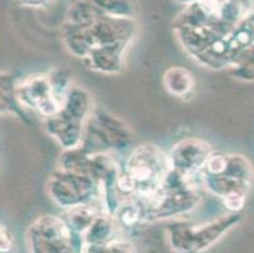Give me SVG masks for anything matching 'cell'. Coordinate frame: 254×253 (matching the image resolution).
Returning <instances> with one entry per match:
<instances>
[{
    "label": "cell",
    "mask_w": 254,
    "mask_h": 253,
    "mask_svg": "<svg viewBox=\"0 0 254 253\" xmlns=\"http://www.w3.org/2000/svg\"><path fill=\"white\" fill-rule=\"evenodd\" d=\"M137 32L134 19L103 15L91 24L64 27V43L76 57L87 59L90 53L104 48H128Z\"/></svg>",
    "instance_id": "cell-1"
},
{
    "label": "cell",
    "mask_w": 254,
    "mask_h": 253,
    "mask_svg": "<svg viewBox=\"0 0 254 253\" xmlns=\"http://www.w3.org/2000/svg\"><path fill=\"white\" fill-rule=\"evenodd\" d=\"M171 171L168 157L158 147L139 146L130 153L126 170L118 177V191L133 195L135 203L148 200L162 187Z\"/></svg>",
    "instance_id": "cell-2"
},
{
    "label": "cell",
    "mask_w": 254,
    "mask_h": 253,
    "mask_svg": "<svg viewBox=\"0 0 254 253\" xmlns=\"http://www.w3.org/2000/svg\"><path fill=\"white\" fill-rule=\"evenodd\" d=\"M90 95L78 87H71L61 109L52 117L45 118V128L66 150H73L82 143L84 123L91 114Z\"/></svg>",
    "instance_id": "cell-3"
},
{
    "label": "cell",
    "mask_w": 254,
    "mask_h": 253,
    "mask_svg": "<svg viewBox=\"0 0 254 253\" xmlns=\"http://www.w3.org/2000/svg\"><path fill=\"white\" fill-rule=\"evenodd\" d=\"M31 253H84V236L71 231L61 217H41L27 231Z\"/></svg>",
    "instance_id": "cell-4"
},
{
    "label": "cell",
    "mask_w": 254,
    "mask_h": 253,
    "mask_svg": "<svg viewBox=\"0 0 254 253\" xmlns=\"http://www.w3.org/2000/svg\"><path fill=\"white\" fill-rule=\"evenodd\" d=\"M239 220L238 213H230L229 215L220 217L215 222H210L200 227L173 224L168 228L170 245L176 253L202 252L218 242Z\"/></svg>",
    "instance_id": "cell-5"
},
{
    "label": "cell",
    "mask_w": 254,
    "mask_h": 253,
    "mask_svg": "<svg viewBox=\"0 0 254 253\" xmlns=\"http://www.w3.org/2000/svg\"><path fill=\"white\" fill-rule=\"evenodd\" d=\"M98 182L89 173L62 170L51 176L48 191L51 198L66 210L75 206L87 205L94 199Z\"/></svg>",
    "instance_id": "cell-6"
},
{
    "label": "cell",
    "mask_w": 254,
    "mask_h": 253,
    "mask_svg": "<svg viewBox=\"0 0 254 253\" xmlns=\"http://www.w3.org/2000/svg\"><path fill=\"white\" fill-rule=\"evenodd\" d=\"M17 96L22 108L48 118L59 113L64 100L57 95L48 75H36L18 83Z\"/></svg>",
    "instance_id": "cell-7"
},
{
    "label": "cell",
    "mask_w": 254,
    "mask_h": 253,
    "mask_svg": "<svg viewBox=\"0 0 254 253\" xmlns=\"http://www.w3.org/2000/svg\"><path fill=\"white\" fill-rule=\"evenodd\" d=\"M201 176L206 189L223 199L233 192L246 195L253 181V170L246 157L229 155L228 166L223 172L219 175L201 173Z\"/></svg>",
    "instance_id": "cell-8"
},
{
    "label": "cell",
    "mask_w": 254,
    "mask_h": 253,
    "mask_svg": "<svg viewBox=\"0 0 254 253\" xmlns=\"http://www.w3.org/2000/svg\"><path fill=\"white\" fill-rule=\"evenodd\" d=\"M212 153V148L200 139H185L171 151L168 161L171 170L184 177L192 178L201 172L207 159Z\"/></svg>",
    "instance_id": "cell-9"
},
{
    "label": "cell",
    "mask_w": 254,
    "mask_h": 253,
    "mask_svg": "<svg viewBox=\"0 0 254 253\" xmlns=\"http://www.w3.org/2000/svg\"><path fill=\"white\" fill-rule=\"evenodd\" d=\"M84 240L89 246H105L117 240L113 218L104 213L99 214L84 234Z\"/></svg>",
    "instance_id": "cell-10"
},
{
    "label": "cell",
    "mask_w": 254,
    "mask_h": 253,
    "mask_svg": "<svg viewBox=\"0 0 254 253\" xmlns=\"http://www.w3.org/2000/svg\"><path fill=\"white\" fill-rule=\"evenodd\" d=\"M98 215L99 214L95 212V209H92L91 206L80 205L67 209L64 214L61 215V219L71 231L84 236Z\"/></svg>",
    "instance_id": "cell-11"
},
{
    "label": "cell",
    "mask_w": 254,
    "mask_h": 253,
    "mask_svg": "<svg viewBox=\"0 0 254 253\" xmlns=\"http://www.w3.org/2000/svg\"><path fill=\"white\" fill-rule=\"evenodd\" d=\"M17 86L14 76L0 73V115L22 110L17 96Z\"/></svg>",
    "instance_id": "cell-12"
},
{
    "label": "cell",
    "mask_w": 254,
    "mask_h": 253,
    "mask_svg": "<svg viewBox=\"0 0 254 253\" xmlns=\"http://www.w3.org/2000/svg\"><path fill=\"white\" fill-rule=\"evenodd\" d=\"M163 84L168 92L175 96H184L193 87V79L189 70L182 67H172L165 74Z\"/></svg>",
    "instance_id": "cell-13"
},
{
    "label": "cell",
    "mask_w": 254,
    "mask_h": 253,
    "mask_svg": "<svg viewBox=\"0 0 254 253\" xmlns=\"http://www.w3.org/2000/svg\"><path fill=\"white\" fill-rule=\"evenodd\" d=\"M105 15L90 0H78L67 11V23L72 25H87Z\"/></svg>",
    "instance_id": "cell-14"
},
{
    "label": "cell",
    "mask_w": 254,
    "mask_h": 253,
    "mask_svg": "<svg viewBox=\"0 0 254 253\" xmlns=\"http://www.w3.org/2000/svg\"><path fill=\"white\" fill-rule=\"evenodd\" d=\"M90 1L105 15L134 19L135 9L133 0H90Z\"/></svg>",
    "instance_id": "cell-15"
},
{
    "label": "cell",
    "mask_w": 254,
    "mask_h": 253,
    "mask_svg": "<svg viewBox=\"0 0 254 253\" xmlns=\"http://www.w3.org/2000/svg\"><path fill=\"white\" fill-rule=\"evenodd\" d=\"M234 74L242 80H254V46L244 51L233 64Z\"/></svg>",
    "instance_id": "cell-16"
},
{
    "label": "cell",
    "mask_w": 254,
    "mask_h": 253,
    "mask_svg": "<svg viewBox=\"0 0 254 253\" xmlns=\"http://www.w3.org/2000/svg\"><path fill=\"white\" fill-rule=\"evenodd\" d=\"M246 203V195L238 194V192H233V194L226 195L223 198V204L225 208L232 213H238L242 210Z\"/></svg>",
    "instance_id": "cell-17"
},
{
    "label": "cell",
    "mask_w": 254,
    "mask_h": 253,
    "mask_svg": "<svg viewBox=\"0 0 254 253\" xmlns=\"http://www.w3.org/2000/svg\"><path fill=\"white\" fill-rule=\"evenodd\" d=\"M103 253H134V247L127 241L114 240L103 246Z\"/></svg>",
    "instance_id": "cell-18"
},
{
    "label": "cell",
    "mask_w": 254,
    "mask_h": 253,
    "mask_svg": "<svg viewBox=\"0 0 254 253\" xmlns=\"http://www.w3.org/2000/svg\"><path fill=\"white\" fill-rule=\"evenodd\" d=\"M17 1L20 5L28 8H47L52 4L53 0H17Z\"/></svg>",
    "instance_id": "cell-19"
},
{
    "label": "cell",
    "mask_w": 254,
    "mask_h": 253,
    "mask_svg": "<svg viewBox=\"0 0 254 253\" xmlns=\"http://www.w3.org/2000/svg\"><path fill=\"white\" fill-rule=\"evenodd\" d=\"M176 1L177 3H181V4H184V5L189 6V5H192V4L197 3L198 0H176Z\"/></svg>",
    "instance_id": "cell-20"
},
{
    "label": "cell",
    "mask_w": 254,
    "mask_h": 253,
    "mask_svg": "<svg viewBox=\"0 0 254 253\" xmlns=\"http://www.w3.org/2000/svg\"><path fill=\"white\" fill-rule=\"evenodd\" d=\"M216 1H221V0H216Z\"/></svg>",
    "instance_id": "cell-21"
}]
</instances>
